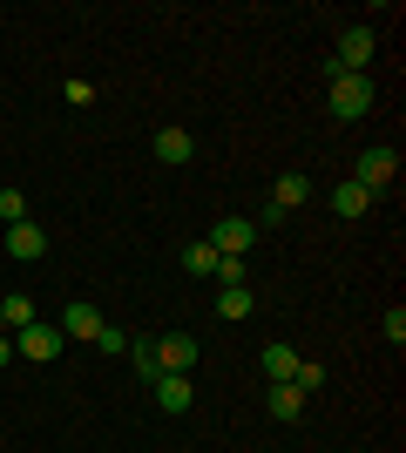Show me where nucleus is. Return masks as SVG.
I'll list each match as a JSON object with an SVG mask.
<instances>
[{
    "mask_svg": "<svg viewBox=\"0 0 406 453\" xmlns=\"http://www.w3.org/2000/svg\"><path fill=\"white\" fill-rule=\"evenodd\" d=\"M7 257H20V265L48 257V230L41 224H7Z\"/></svg>",
    "mask_w": 406,
    "mask_h": 453,
    "instance_id": "6e6552de",
    "label": "nucleus"
},
{
    "mask_svg": "<svg viewBox=\"0 0 406 453\" xmlns=\"http://www.w3.org/2000/svg\"><path fill=\"white\" fill-rule=\"evenodd\" d=\"M366 210H372V196H366L359 183H339V189H332V217H339V224H352V217H366Z\"/></svg>",
    "mask_w": 406,
    "mask_h": 453,
    "instance_id": "ddd939ff",
    "label": "nucleus"
},
{
    "mask_svg": "<svg viewBox=\"0 0 406 453\" xmlns=\"http://www.w3.org/2000/svg\"><path fill=\"white\" fill-rule=\"evenodd\" d=\"M129 359H135V372L149 379V386L163 379V365H156V345H129Z\"/></svg>",
    "mask_w": 406,
    "mask_h": 453,
    "instance_id": "6ab92c4d",
    "label": "nucleus"
},
{
    "mask_svg": "<svg viewBox=\"0 0 406 453\" xmlns=\"http://www.w3.org/2000/svg\"><path fill=\"white\" fill-rule=\"evenodd\" d=\"M41 311H34V298H27V291H7V298H0V325H7V332H20V325H34Z\"/></svg>",
    "mask_w": 406,
    "mask_h": 453,
    "instance_id": "2eb2a0df",
    "label": "nucleus"
},
{
    "mask_svg": "<svg viewBox=\"0 0 406 453\" xmlns=\"http://www.w3.org/2000/svg\"><path fill=\"white\" fill-rule=\"evenodd\" d=\"M61 325H48V319H34V325H20L14 332V352L20 359H34V365H48V359H61Z\"/></svg>",
    "mask_w": 406,
    "mask_h": 453,
    "instance_id": "7ed1b4c3",
    "label": "nucleus"
},
{
    "mask_svg": "<svg viewBox=\"0 0 406 453\" xmlns=\"http://www.w3.org/2000/svg\"><path fill=\"white\" fill-rule=\"evenodd\" d=\"M203 244H211L217 257H244V250L257 244V224H251V217H224V224H211Z\"/></svg>",
    "mask_w": 406,
    "mask_h": 453,
    "instance_id": "39448f33",
    "label": "nucleus"
},
{
    "mask_svg": "<svg viewBox=\"0 0 406 453\" xmlns=\"http://www.w3.org/2000/svg\"><path fill=\"white\" fill-rule=\"evenodd\" d=\"M196 156V135L190 129H156V163H170V170H183Z\"/></svg>",
    "mask_w": 406,
    "mask_h": 453,
    "instance_id": "1a4fd4ad",
    "label": "nucleus"
},
{
    "mask_svg": "<svg viewBox=\"0 0 406 453\" xmlns=\"http://www.w3.org/2000/svg\"><path fill=\"white\" fill-rule=\"evenodd\" d=\"M387 339H393V345H406V311H400V304L387 311Z\"/></svg>",
    "mask_w": 406,
    "mask_h": 453,
    "instance_id": "4be33fe9",
    "label": "nucleus"
},
{
    "mask_svg": "<svg viewBox=\"0 0 406 453\" xmlns=\"http://www.w3.org/2000/svg\"><path fill=\"white\" fill-rule=\"evenodd\" d=\"M251 284H237V291H217V319H224V325H237V319H251Z\"/></svg>",
    "mask_w": 406,
    "mask_h": 453,
    "instance_id": "dca6fc26",
    "label": "nucleus"
},
{
    "mask_svg": "<svg viewBox=\"0 0 406 453\" xmlns=\"http://www.w3.org/2000/svg\"><path fill=\"white\" fill-rule=\"evenodd\" d=\"M0 224H27V196L20 189H0Z\"/></svg>",
    "mask_w": 406,
    "mask_h": 453,
    "instance_id": "a211bd4d",
    "label": "nucleus"
},
{
    "mask_svg": "<svg viewBox=\"0 0 406 453\" xmlns=\"http://www.w3.org/2000/svg\"><path fill=\"white\" fill-rule=\"evenodd\" d=\"M96 345H102V352H129V339H122L116 325H102V332H96Z\"/></svg>",
    "mask_w": 406,
    "mask_h": 453,
    "instance_id": "412c9836",
    "label": "nucleus"
},
{
    "mask_svg": "<svg viewBox=\"0 0 406 453\" xmlns=\"http://www.w3.org/2000/svg\"><path fill=\"white\" fill-rule=\"evenodd\" d=\"M264 413L278 419V426H291V419L305 413V393H298V386L285 379V386H271V393H264Z\"/></svg>",
    "mask_w": 406,
    "mask_h": 453,
    "instance_id": "9d476101",
    "label": "nucleus"
},
{
    "mask_svg": "<svg viewBox=\"0 0 406 453\" xmlns=\"http://www.w3.org/2000/svg\"><path fill=\"white\" fill-rule=\"evenodd\" d=\"M372 27H346L339 35V55H332V75H366V61H372Z\"/></svg>",
    "mask_w": 406,
    "mask_h": 453,
    "instance_id": "20e7f679",
    "label": "nucleus"
},
{
    "mask_svg": "<svg viewBox=\"0 0 406 453\" xmlns=\"http://www.w3.org/2000/svg\"><path fill=\"white\" fill-rule=\"evenodd\" d=\"M156 406H163V413H190V406H196L190 372H163V379H156Z\"/></svg>",
    "mask_w": 406,
    "mask_h": 453,
    "instance_id": "0eeeda50",
    "label": "nucleus"
},
{
    "mask_svg": "<svg viewBox=\"0 0 406 453\" xmlns=\"http://www.w3.org/2000/svg\"><path fill=\"white\" fill-rule=\"evenodd\" d=\"M257 365H264L271 386H285V379H298V365H305V359H298L291 345H264V359H257Z\"/></svg>",
    "mask_w": 406,
    "mask_h": 453,
    "instance_id": "9b49d317",
    "label": "nucleus"
},
{
    "mask_svg": "<svg viewBox=\"0 0 406 453\" xmlns=\"http://www.w3.org/2000/svg\"><path fill=\"white\" fill-rule=\"evenodd\" d=\"M96 332H102L96 304H68V311H61V339H96Z\"/></svg>",
    "mask_w": 406,
    "mask_h": 453,
    "instance_id": "f8f14e48",
    "label": "nucleus"
},
{
    "mask_svg": "<svg viewBox=\"0 0 406 453\" xmlns=\"http://www.w3.org/2000/svg\"><path fill=\"white\" fill-rule=\"evenodd\" d=\"M332 115H339V122H359V115L372 109V75H332Z\"/></svg>",
    "mask_w": 406,
    "mask_h": 453,
    "instance_id": "f03ea898",
    "label": "nucleus"
},
{
    "mask_svg": "<svg viewBox=\"0 0 406 453\" xmlns=\"http://www.w3.org/2000/svg\"><path fill=\"white\" fill-rule=\"evenodd\" d=\"M14 359V332H0V365Z\"/></svg>",
    "mask_w": 406,
    "mask_h": 453,
    "instance_id": "5701e85b",
    "label": "nucleus"
},
{
    "mask_svg": "<svg viewBox=\"0 0 406 453\" xmlns=\"http://www.w3.org/2000/svg\"><path fill=\"white\" fill-rule=\"evenodd\" d=\"M0 332H7V325H0Z\"/></svg>",
    "mask_w": 406,
    "mask_h": 453,
    "instance_id": "b1692460",
    "label": "nucleus"
},
{
    "mask_svg": "<svg viewBox=\"0 0 406 453\" xmlns=\"http://www.w3.org/2000/svg\"><path fill=\"white\" fill-rule=\"evenodd\" d=\"M393 176H400V150H393V142H379V150H366V156H359L352 183L366 189V196H387V189H393Z\"/></svg>",
    "mask_w": 406,
    "mask_h": 453,
    "instance_id": "f257e3e1",
    "label": "nucleus"
},
{
    "mask_svg": "<svg viewBox=\"0 0 406 453\" xmlns=\"http://www.w3.org/2000/svg\"><path fill=\"white\" fill-rule=\"evenodd\" d=\"M311 196V176H278V189H271V210L285 217V210H298Z\"/></svg>",
    "mask_w": 406,
    "mask_h": 453,
    "instance_id": "4468645a",
    "label": "nucleus"
},
{
    "mask_svg": "<svg viewBox=\"0 0 406 453\" xmlns=\"http://www.w3.org/2000/svg\"><path fill=\"white\" fill-rule=\"evenodd\" d=\"M291 386H298V393H326V365H298V379H291Z\"/></svg>",
    "mask_w": 406,
    "mask_h": 453,
    "instance_id": "aec40b11",
    "label": "nucleus"
},
{
    "mask_svg": "<svg viewBox=\"0 0 406 453\" xmlns=\"http://www.w3.org/2000/svg\"><path fill=\"white\" fill-rule=\"evenodd\" d=\"M156 345V365H163V372H190L196 365V339L190 332H170V339H149Z\"/></svg>",
    "mask_w": 406,
    "mask_h": 453,
    "instance_id": "423d86ee",
    "label": "nucleus"
},
{
    "mask_svg": "<svg viewBox=\"0 0 406 453\" xmlns=\"http://www.w3.org/2000/svg\"><path fill=\"white\" fill-rule=\"evenodd\" d=\"M183 271H190V278H217V250L203 244V237H196V244L183 250Z\"/></svg>",
    "mask_w": 406,
    "mask_h": 453,
    "instance_id": "f3484780",
    "label": "nucleus"
}]
</instances>
